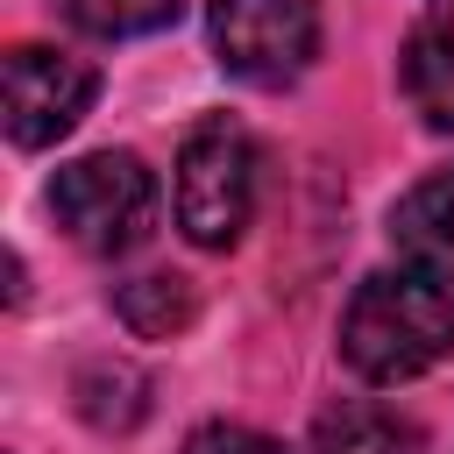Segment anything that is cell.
Returning a JSON list of instances; mask_svg holds the SVG:
<instances>
[{"label": "cell", "mask_w": 454, "mask_h": 454, "mask_svg": "<svg viewBox=\"0 0 454 454\" xmlns=\"http://www.w3.org/2000/svg\"><path fill=\"white\" fill-rule=\"evenodd\" d=\"M454 355V291L426 270H376L340 312V362L362 383H411Z\"/></svg>", "instance_id": "obj_1"}, {"label": "cell", "mask_w": 454, "mask_h": 454, "mask_svg": "<svg viewBox=\"0 0 454 454\" xmlns=\"http://www.w3.org/2000/svg\"><path fill=\"white\" fill-rule=\"evenodd\" d=\"M50 213H57V227L85 255H128L156 227V177L128 149H92V156H78V163L57 170Z\"/></svg>", "instance_id": "obj_2"}, {"label": "cell", "mask_w": 454, "mask_h": 454, "mask_svg": "<svg viewBox=\"0 0 454 454\" xmlns=\"http://www.w3.org/2000/svg\"><path fill=\"white\" fill-rule=\"evenodd\" d=\"M255 142L241 121L213 114L177 149V227L199 248H234L255 220Z\"/></svg>", "instance_id": "obj_3"}, {"label": "cell", "mask_w": 454, "mask_h": 454, "mask_svg": "<svg viewBox=\"0 0 454 454\" xmlns=\"http://www.w3.org/2000/svg\"><path fill=\"white\" fill-rule=\"evenodd\" d=\"M319 50V0H213V57L241 85H291Z\"/></svg>", "instance_id": "obj_4"}, {"label": "cell", "mask_w": 454, "mask_h": 454, "mask_svg": "<svg viewBox=\"0 0 454 454\" xmlns=\"http://www.w3.org/2000/svg\"><path fill=\"white\" fill-rule=\"evenodd\" d=\"M99 99V71L71 50L21 43L7 50V142L14 149H50L64 142Z\"/></svg>", "instance_id": "obj_5"}, {"label": "cell", "mask_w": 454, "mask_h": 454, "mask_svg": "<svg viewBox=\"0 0 454 454\" xmlns=\"http://www.w3.org/2000/svg\"><path fill=\"white\" fill-rule=\"evenodd\" d=\"M390 248H397L411 270L454 284V170L419 177V184L390 206Z\"/></svg>", "instance_id": "obj_6"}, {"label": "cell", "mask_w": 454, "mask_h": 454, "mask_svg": "<svg viewBox=\"0 0 454 454\" xmlns=\"http://www.w3.org/2000/svg\"><path fill=\"white\" fill-rule=\"evenodd\" d=\"M397 85H404V99L426 128H440V135L454 128V7H440L433 21H419L404 35Z\"/></svg>", "instance_id": "obj_7"}, {"label": "cell", "mask_w": 454, "mask_h": 454, "mask_svg": "<svg viewBox=\"0 0 454 454\" xmlns=\"http://www.w3.org/2000/svg\"><path fill=\"white\" fill-rule=\"evenodd\" d=\"M312 454H419V426L376 397H340L312 419Z\"/></svg>", "instance_id": "obj_8"}, {"label": "cell", "mask_w": 454, "mask_h": 454, "mask_svg": "<svg viewBox=\"0 0 454 454\" xmlns=\"http://www.w3.org/2000/svg\"><path fill=\"white\" fill-rule=\"evenodd\" d=\"M114 312H121L128 333L170 340V333L192 326V284H184V277H163V270H156V277H135V284L114 291Z\"/></svg>", "instance_id": "obj_9"}, {"label": "cell", "mask_w": 454, "mask_h": 454, "mask_svg": "<svg viewBox=\"0 0 454 454\" xmlns=\"http://www.w3.org/2000/svg\"><path fill=\"white\" fill-rule=\"evenodd\" d=\"M142 376L128 369V362H85L78 369V411L99 426V433H128L135 419H142Z\"/></svg>", "instance_id": "obj_10"}, {"label": "cell", "mask_w": 454, "mask_h": 454, "mask_svg": "<svg viewBox=\"0 0 454 454\" xmlns=\"http://www.w3.org/2000/svg\"><path fill=\"white\" fill-rule=\"evenodd\" d=\"M64 14H71L85 35L121 43V35H149V28L177 21V0H64Z\"/></svg>", "instance_id": "obj_11"}, {"label": "cell", "mask_w": 454, "mask_h": 454, "mask_svg": "<svg viewBox=\"0 0 454 454\" xmlns=\"http://www.w3.org/2000/svg\"><path fill=\"white\" fill-rule=\"evenodd\" d=\"M184 454H284L270 433H255V426H234V419H213V426H199L192 440H184Z\"/></svg>", "instance_id": "obj_12"}, {"label": "cell", "mask_w": 454, "mask_h": 454, "mask_svg": "<svg viewBox=\"0 0 454 454\" xmlns=\"http://www.w3.org/2000/svg\"><path fill=\"white\" fill-rule=\"evenodd\" d=\"M447 7H454V0H447Z\"/></svg>", "instance_id": "obj_13"}]
</instances>
